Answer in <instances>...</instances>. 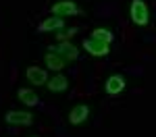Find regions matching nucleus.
I'll use <instances>...</instances> for the list:
<instances>
[{"mask_svg": "<svg viewBox=\"0 0 156 137\" xmlns=\"http://www.w3.org/2000/svg\"><path fill=\"white\" fill-rule=\"evenodd\" d=\"M92 37L102 39V42H106V44H110V42H112V33H110V29H102V27L94 29V31H92Z\"/></svg>", "mask_w": 156, "mask_h": 137, "instance_id": "obj_13", "label": "nucleus"}, {"mask_svg": "<svg viewBox=\"0 0 156 137\" xmlns=\"http://www.w3.org/2000/svg\"><path fill=\"white\" fill-rule=\"evenodd\" d=\"M62 27H65V19L52 15L50 19H46L44 23L40 25V31H58V29H62Z\"/></svg>", "mask_w": 156, "mask_h": 137, "instance_id": "obj_9", "label": "nucleus"}, {"mask_svg": "<svg viewBox=\"0 0 156 137\" xmlns=\"http://www.w3.org/2000/svg\"><path fill=\"white\" fill-rule=\"evenodd\" d=\"M67 87H69V81H67L65 75H54V77L48 81V89L54 91V94H56V91H65Z\"/></svg>", "mask_w": 156, "mask_h": 137, "instance_id": "obj_11", "label": "nucleus"}, {"mask_svg": "<svg viewBox=\"0 0 156 137\" xmlns=\"http://www.w3.org/2000/svg\"><path fill=\"white\" fill-rule=\"evenodd\" d=\"M44 62H46V67L52 69V71H60V69H65V58L58 56V54H54V52H48L46 56H44Z\"/></svg>", "mask_w": 156, "mask_h": 137, "instance_id": "obj_10", "label": "nucleus"}, {"mask_svg": "<svg viewBox=\"0 0 156 137\" xmlns=\"http://www.w3.org/2000/svg\"><path fill=\"white\" fill-rule=\"evenodd\" d=\"M131 21L135 25H148V9H146L144 0L131 2Z\"/></svg>", "mask_w": 156, "mask_h": 137, "instance_id": "obj_1", "label": "nucleus"}, {"mask_svg": "<svg viewBox=\"0 0 156 137\" xmlns=\"http://www.w3.org/2000/svg\"><path fill=\"white\" fill-rule=\"evenodd\" d=\"M25 77H27V81H29L31 85H44V83L48 81L46 71L40 69V67H29V69L25 71Z\"/></svg>", "mask_w": 156, "mask_h": 137, "instance_id": "obj_6", "label": "nucleus"}, {"mask_svg": "<svg viewBox=\"0 0 156 137\" xmlns=\"http://www.w3.org/2000/svg\"><path fill=\"white\" fill-rule=\"evenodd\" d=\"M87 116H90V108H87L85 104L73 106V110L69 112V121H71V125H81Z\"/></svg>", "mask_w": 156, "mask_h": 137, "instance_id": "obj_8", "label": "nucleus"}, {"mask_svg": "<svg viewBox=\"0 0 156 137\" xmlns=\"http://www.w3.org/2000/svg\"><path fill=\"white\" fill-rule=\"evenodd\" d=\"M83 48L87 50L90 54H94V56H106V54H108V44H106V42H102V39H96V37L85 39Z\"/></svg>", "mask_w": 156, "mask_h": 137, "instance_id": "obj_5", "label": "nucleus"}, {"mask_svg": "<svg viewBox=\"0 0 156 137\" xmlns=\"http://www.w3.org/2000/svg\"><path fill=\"white\" fill-rule=\"evenodd\" d=\"M17 98L21 100L23 104H27V106H36L37 104V94L34 89H19L17 91Z\"/></svg>", "mask_w": 156, "mask_h": 137, "instance_id": "obj_12", "label": "nucleus"}, {"mask_svg": "<svg viewBox=\"0 0 156 137\" xmlns=\"http://www.w3.org/2000/svg\"><path fill=\"white\" fill-rule=\"evenodd\" d=\"M104 89H106V94H110V96H117V94H121V91L125 89V79H123L121 75H112V77L106 79Z\"/></svg>", "mask_w": 156, "mask_h": 137, "instance_id": "obj_7", "label": "nucleus"}, {"mask_svg": "<svg viewBox=\"0 0 156 137\" xmlns=\"http://www.w3.org/2000/svg\"><path fill=\"white\" fill-rule=\"evenodd\" d=\"M50 52H54V54H58V56H62L65 60H75L77 56H79V52H77V48L73 46L71 42H60L58 46H50Z\"/></svg>", "mask_w": 156, "mask_h": 137, "instance_id": "obj_2", "label": "nucleus"}, {"mask_svg": "<svg viewBox=\"0 0 156 137\" xmlns=\"http://www.w3.org/2000/svg\"><path fill=\"white\" fill-rule=\"evenodd\" d=\"M77 12V4L73 2V0H60L56 4H52V15H56V17H71Z\"/></svg>", "mask_w": 156, "mask_h": 137, "instance_id": "obj_4", "label": "nucleus"}, {"mask_svg": "<svg viewBox=\"0 0 156 137\" xmlns=\"http://www.w3.org/2000/svg\"><path fill=\"white\" fill-rule=\"evenodd\" d=\"M75 33H77V29H75V27H73V29H58V31H56V39L67 42V39H69V37H73Z\"/></svg>", "mask_w": 156, "mask_h": 137, "instance_id": "obj_14", "label": "nucleus"}, {"mask_svg": "<svg viewBox=\"0 0 156 137\" xmlns=\"http://www.w3.org/2000/svg\"><path fill=\"white\" fill-rule=\"evenodd\" d=\"M4 121L9 125H23V127H29V125L34 123V116L29 114V112H21V110H11L6 112V116H4Z\"/></svg>", "mask_w": 156, "mask_h": 137, "instance_id": "obj_3", "label": "nucleus"}]
</instances>
